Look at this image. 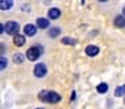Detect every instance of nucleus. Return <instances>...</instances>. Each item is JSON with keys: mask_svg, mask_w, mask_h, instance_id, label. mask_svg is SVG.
<instances>
[{"mask_svg": "<svg viewBox=\"0 0 125 109\" xmlns=\"http://www.w3.org/2000/svg\"><path fill=\"white\" fill-rule=\"evenodd\" d=\"M38 98L47 104H57L62 100V96L58 94L57 92H52V90H42L38 94Z\"/></svg>", "mask_w": 125, "mask_h": 109, "instance_id": "obj_1", "label": "nucleus"}, {"mask_svg": "<svg viewBox=\"0 0 125 109\" xmlns=\"http://www.w3.org/2000/svg\"><path fill=\"white\" fill-rule=\"evenodd\" d=\"M41 54H42V47L32 46V47H30V49L27 50V53H26V57H27L28 61L34 62V61H36L39 57H41Z\"/></svg>", "mask_w": 125, "mask_h": 109, "instance_id": "obj_2", "label": "nucleus"}, {"mask_svg": "<svg viewBox=\"0 0 125 109\" xmlns=\"http://www.w3.org/2000/svg\"><path fill=\"white\" fill-rule=\"evenodd\" d=\"M19 30H20L19 23H16V22H7L6 31H7L8 35H14V36L19 35Z\"/></svg>", "mask_w": 125, "mask_h": 109, "instance_id": "obj_3", "label": "nucleus"}, {"mask_svg": "<svg viewBox=\"0 0 125 109\" xmlns=\"http://www.w3.org/2000/svg\"><path fill=\"white\" fill-rule=\"evenodd\" d=\"M47 74V67L44 63H38V65L34 67V76L38 77V78H42Z\"/></svg>", "mask_w": 125, "mask_h": 109, "instance_id": "obj_4", "label": "nucleus"}, {"mask_svg": "<svg viewBox=\"0 0 125 109\" xmlns=\"http://www.w3.org/2000/svg\"><path fill=\"white\" fill-rule=\"evenodd\" d=\"M85 53H86V55H89V57H95V55L100 53V49H98V46L89 44V46L85 49Z\"/></svg>", "mask_w": 125, "mask_h": 109, "instance_id": "obj_5", "label": "nucleus"}, {"mask_svg": "<svg viewBox=\"0 0 125 109\" xmlns=\"http://www.w3.org/2000/svg\"><path fill=\"white\" fill-rule=\"evenodd\" d=\"M36 30H38V27H36L35 24H31V23H28V24L24 26V34L28 36H34L36 34Z\"/></svg>", "mask_w": 125, "mask_h": 109, "instance_id": "obj_6", "label": "nucleus"}, {"mask_svg": "<svg viewBox=\"0 0 125 109\" xmlns=\"http://www.w3.org/2000/svg\"><path fill=\"white\" fill-rule=\"evenodd\" d=\"M36 27L42 28V30L50 27V20L49 19H44V18H38V19H36Z\"/></svg>", "mask_w": 125, "mask_h": 109, "instance_id": "obj_7", "label": "nucleus"}, {"mask_svg": "<svg viewBox=\"0 0 125 109\" xmlns=\"http://www.w3.org/2000/svg\"><path fill=\"white\" fill-rule=\"evenodd\" d=\"M49 16H50V19H52V20H57L58 18L61 16V10L59 8H50L49 10Z\"/></svg>", "mask_w": 125, "mask_h": 109, "instance_id": "obj_8", "label": "nucleus"}, {"mask_svg": "<svg viewBox=\"0 0 125 109\" xmlns=\"http://www.w3.org/2000/svg\"><path fill=\"white\" fill-rule=\"evenodd\" d=\"M114 26L116 27H125V16L124 15H118L114 18Z\"/></svg>", "mask_w": 125, "mask_h": 109, "instance_id": "obj_9", "label": "nucleus"}, {"mask_svg": "<svg viewBox=\"0 0 125 109\" xmlns=\"http://www.w3.org/2000/svg\"><path fill=\"white\" fill-rule=\"evenodd\" d=\"M24 43H26V38H24L23 35H20V34H19V35H16V36L14 38V44H15V46L20 47V46H23Z\"/></svg>", "mask_w": 125, "mask_h": 109, "instance_id": "obj_10", "label": "nucleus"}, {"mask_svg": "<svg viewBox=\"0 0 125 109\" xmlns=\"http://www.w3.org/2000/svg\"><path fill=\"white\" fill-rule=\"evenodd\" d=\"M12 4H14V1L12 0H1L0 1V10H10L12 7Z\"/></svg>", "mask_w": 125, "mask_h": 109, "instance_id": "obj_11", "label": "nucleus"}, {"mask_svg": "<svg viewBox=\"0 0 125 109\" xmlns=\"http://www.w3.org/2000/svg\"><path fill=\"white\" fill-rule=\"evenodd\" d=\"M108 89H109V86L105 82H101L100 85H97V92L100 93V94H105V93L108 92Z\"/></svg>", "mask_w": 125, "mask_h": 109, "instance_id": "obj_12", "label": "nucleus"}, {"mask_svg": "<svg viewBox=\"0 0 125 109\" xmlns=\"http://www.w3.org/2000/svg\"><path fill=\"white\" fill-rule=\"evenodd\" d=\"M49 35H50V38H57L58 35H61V28L59 27H50Z\"/></svg>", "mask_w": 125, "mask_h": 109, "instance_id": "obj_13", "label": "nucleus"}, {"mask_svg": "<svg viewBox=\"0 0 125 109\" xmlns=\"http://www.w3.org/2000/svg\"><path fill=\"white\" fill-rule=\"evenodd\" d=\"M125 94V85H121V86H117L114 89V96L116 97H121V96Z\"/></svg>", "mask_w": 125, "mask_h": 109, "instance_id": "obj_14", "label": "nucleus"}, {"mask_svg": "<svg viewBox=\"0 0 125 109\" xmlns=\"http://www.w3.org/2000/svg\"><path fill=\"white\" fill-rule=\"evenodd\" d=\"M12 59H14L15 63H18V65H20V63H23V61H24V57H23V54H20V53H18V54H14V57H12Z\"/></svg>", "mask_w": 125, "mask_h": 109, "instance_id": "obj_15", "label": "nucleus"}, {"mask_svg": "<svg viewBox=\"0 0 125 109\" xmlns=\"http://www.w3.org/2000/svg\"><path fill=\"white\" fill-rule=\"evenodd\" d=\"M62 43L63 44H71V46H74V44H77V41L73 38H70V36H65V38H62Z\"/></svg>", "mask_w": 125, "mask_h": 109, "instance_id": "obj_16", "label": "nucleus"}, {"mask_svg": "<svg viewBox=\"0 0 125 109\" xmlns=\"http://www.w3.org/2000/svg\"><path fill=\"white\" fill-rule=\"evenodd\" d=\"M0 62H1V65H0V69H1V70H6V67H7V58L1 55V58H0Z\"/></svg>", "mask_w": 125, "mask_h": 109, "instance_id": "obj_17", "label": "nucleus"}, {"mask_svg": "<svg viewBox=\"0 0 125 109\" xmlns=\"http://www.w3.org/2000/svg\"><path fill=\"white\" fill-rule=\"evenodd\" d=\"M122 15H124V16H125V7H124V8H122Z\"/></svg>", "mask_w": 125, "mask_h": 109, "instance_id": "obj_18", "label": "nucleus"}, {"mask_svg": "<svg viewBox=\"0 0 125 109\" xmlns=\"http://www.w3.org/2000/svg\"><path fill=\"white\" fill-rule=\"evenodd\" d=\"M36 109H43V108H36Z\"/></svg>", "mask_w": 125, "mask_h": 109, "instance_id": "obj_19", "label": "nucleus"}, {"mask_svg": "<svg viewBox=\"0 0 125 109\" xmlns=\"http://www.w3.org/2000/svg\"><path fill=\"white\" fill-rule=\"evenodd\" d=\"M124 102H125V101H124Z\"/></svg>", "mask_w": 125, "mask_h": 109, "instance_id": "obj_20", "label": "nucleus"}]
</instances>
